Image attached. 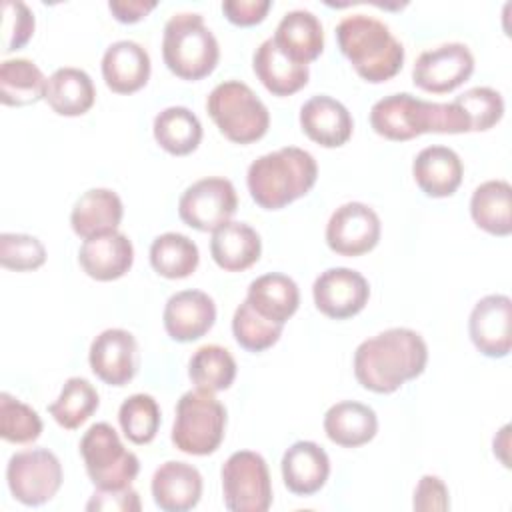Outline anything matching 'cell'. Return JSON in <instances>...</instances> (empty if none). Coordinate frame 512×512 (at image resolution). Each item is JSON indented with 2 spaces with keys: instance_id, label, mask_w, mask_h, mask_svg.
<instances>
[{
  "instance_id": "cell-28",
  "label": "cell",
  "mask_w": 512,
  "mask_h": 512,
  "mask_svg": "<svg viewBox=\"0 0 512 512\" xmlns=\"http://www.w3.org/2000/svg\"><path fill=\"white\" fill-rule=\"evenodd\" d=\"M324 432L338 446L358 448L376 436L378 418L370 406L342 400L332 404L324 414Z\"/></svg>"
},
{
  "instance_id": "cell-3",
  "label": "cell",
  "mask_w": 512,
  "mask_h": 512,
  "mask_svg": "<svg viewBox=\"0 0 512 512\" xmlns=\"http://www.w3.org/2000/svg\"><path fill=\"white\" fill-rule=\"evenodd\" d=\"M370 126L378 136L394 142L412 140L426 132H468V126L454 102H430L408 92L380 98L370 110Z\"/></svg>"
},
{
  "instance_id": "cell-19",
  "label": "cell",
  "mask_w": 512,
  "mask_h": 512,
  "mask_svg": "<svg viewBox=\"0 0 512 512\" xmlns=\"http://www.w3.org/2000/svg\"><path fill=\"white\" fill-rule=\"evenodd\" d=\"M82 270L100 282L122 278L134 262V246L122 232H108L84 240L78 252Z\"/></svg>"
},
{
  "instance_id": "cell-32",
  "label": "cell",
  "mask_w": 512,
  "mask_h": 512,
  "mask_svg": "<svg viewBox=\"0 0 512 512\" xmlns=\"http://www.w3.org/2000/svg\"><path fill=\"white\" fill-rule=\"evenodd\" d=\"M48 78L26 58H12L0 64V102L4 106H30L46 98Z\"/></svg>"
},
{
  "instance_id": "cell-40",
  "label": "cell",
  "mask_w": 512,
  "mask_h": 512,
  "mask_svg": "<svg viewBox=\"0 0 512 512\" xmlns=\"http://www.w3.org/2000/svg\"><path fill=\"white\" fill-rule=\"evenodd\" d=\"M42 434V420L38 412L10 396L0 394V436L12 444H30Z\"/></svg>"
},
{
  "instance_id": "cell-35",
  "label": "cell",
  "mask_w": 512,
  "mask_h": 512,
  "mask_svg": "<svg viewBox=\"0 0 512 512\" xmlns=\"http://www.w3.org/2000/svg\"><path fill=\"white\" fill-rule=\"evenodd\" d=\"M188 376L196 388L206 392H220L232 386L236 378V360L226 348L218 344H206L192 354L188 362Z\"/></svg>"
},
{
  "instance_id": "cell-9",
  "label": "cell",
  "mask_w": 512,
  "mask_h": 512,
  "mask_svg": "<svg viewBox=\"0 0 512 512\" xmlns=\"http://www.w3.org/2000/svg\"><path fill=\"white\" fill-rule=\"evenodd\" d=\"M222 494L232 512H266L272 504L266 460L252 450L230 454L222 466Z\"/></svg>"
},
{
  "instance_id": "cell-7",
  "label": "cell",
  "mask_w": 512,
  "mask_h": 512,
  "mask_svg": "<svg viewBox=\"0 0 512 512\" xmlns=\"http://www.w3.org/2000/svg\"><path fill=\"white\" fill-rule=\"evenodd\" d=\"M226 428V408L206 390H188L176 404L172 426L174 446L192 456H206L218 450Z\"/></svg>"
},
{
  "instance_id": "cell-46",
  "label": "cell",
  "mask_w": 512,
  "mask_h": 512,
  "mask_svg": "<svg viewBox=\"0 0 512 512\" xmlns=\"http://www.w3.org/2000/svg\"><path fill=\"white\" fill-rule=\"evenodd\" d=\"M108 8L118 22L134 24L146 18L156 8V2L154 0H110Z\"/></svg>"
},
{
  "instance_id": "cell-4",
  "label": "cell",
  "mask_w": 512,
  "mask_h": 512,
  "mask_svg": "<svg viewBox=\"0 0 512 512\" xmlns=\"http://www.w3.org/2000/svg\"><path fill=\"white\" fill-rule=\"evenodd\" d=\"M336 40L360 78L372 84L394 78L404 64V46L390 28L366 14H352L336 26Z\"/></svg>"
},
{
  "instance_id": "cell-2",
  "label": "cell",
  "mask_w": 512,
  "mask_h": 512,
  "mask_svg": "<svg viewBox=\"0 0 512 512\" xmlns=\"http://www.w3.org/2000/svg\"><path fill=\"white\" fill-rule=\"evenodd\" d=\"M318 178L314 156L296 146H284L256 158L246 172L252 200L264 210H280L306 196Z\"/></svg>"
},
{
  "instance_id": "cell-17",
  "label": "cell",
  "mask_w": 512,
  "mask_h": 512,
  "mask_svg": "<svg viewBox=\"0 0 512 512\" xmlns=\"http://www.w3.org/2000/svg\"><path fill=\"white\" fill-rule=\"evenodd\" d=\"M164 328L176 342L202 338L216 322V304L202 290H180L164 306Z\"/></svg>"
},
{
  "instance_id": "cell-27",
  "label": "cell",
  "mask_w": 512,
  "mask_h": 512,
  "mask_svg": "<svg viewBox=\"0 0 512 512\" xmlns=\"http://www.w3.org/2000/svg\"><path fill=\"white\" fill-rule=\"evenodd\" d=\"M272 40L278 48L300 64L316 60L324 50V30L310 10H290L276 26Z\"/></svg>"
},
{
  "instance_id": "cell-10",
  "label": "cell",
  "mask_w": 512,
  "mask_h": 512,
  "mask_svg": "<svg viewBox=\"0 0 512 512\" xmlns=\"http://www.w3.org/2000/svg\"><path fill=\"white\" fill-rule=\"evenodd\" d=\"M12 496L26 506H40L62 486V464L48 448H30L12 454L6 466Z\"/></svg>"
},
{
  "instance_id": "cell-8",
  "label": "cell",
  "mask_w": 512,
  "mask_h": 512,
  "mask_svg": "<svg viewBox=\"0 0 512 512\" xmlns=\"http://www.w3.org/2000/svg\"><path fill=\"white\" fill-rule=\"evenodd\" d=\"M80 454L90 480L102 490L126 488L140 472L138 456L122 444L108 422H96L84 432Z\"/></svg>"
},
{
  "instance_id": "cell-26",
  "label": "cell",
  "mask_w": 512,
  "mask_h": 512,
  "mask_svg": "<svg viewBox=\"0 0 512 512\" xmlns=\"http://www.w3.org/2000/svg\"><path fill=\"white\" fill-rule=\"evenodd\" d=\"M262 240L246 222H226L212 232V260L226 272H242L258 262Z\"/></svg>"
},
{
  "instance_id": "cell-24",
  "label": "cell",
  "mask_w": 512,
  "mask_h": 512,
  "mask_svg": "<svg viewBox=\"0 0 512 512\" xmlns=\"http://www.w3.org/2000/svg\"><path fill=\"white\" fill-rule=\"evenodd\" d=\"M124 216L120 196L108 188L86 190L72 206L70 224L72 230L88 240L108 232H116Z\"/></svg>"
},
{
  "instance_id": "cell-18",
  "label": "cell",
  "mask_w": 512,
  "mask_h": 512,
  "mask_svg": "<svg viewBox=\"0 0 512 512\" xmlns=\"http://www.w3.org/2000/svg\"><path fill=\"white\" fill-rule=\"evenodd\" d=\"M300 126L312 142L324 148H338L350 140L354 122L342 102L332 96L318 94L302 104Z\"/></svg>"
},
{
  "instance_id": "cell-14",
  "label": "cell",
  "mask_w": 512,
  "mask_h": 512,
  "mask_svg": "<svg viewBox=\"0 0 512 512\" xmlns=\"http://www.w3.org/2000/svg\"><path fill=\"white\" fill-rule=\"evenodd\" d=\"M312 296L316 308L334 320H346L356 316L370 298L368 280L344 266L324 270L312 286Z\"/></svg>"
},
{
  "instance_id": "cell-6",
  "label": "cell",
  "mask_w": 512,
  "mask_h": 512,
  "mask_svg": "<svg viewBox=\"0 0 512 512\" xmlns=\"http://www.w3.org/2000/svg\"><path fill=\"white\" fill-rule=\"evenodd\" d=\"M206 110L218 130L236 144L260 140L270 126L266 104L240 80H226L214 86L206 98Z\"/></svg>"
},
{
  "instance_id": "cell-1",
  "label": "cell",
  "mask_w": 512,
  "mask_h": 512,
  "mask_svg": "<svg viewBox=\"0 0 512 512\" xmlns=\"http://www.w3.org/2000/svg\"><path fill=\"white\" fill-rule=\"evenodd\" d=\"M428 362L424 338L410 328H388L358 344L354 376L370 392L390 394L420 376Z\"/></svg>"
},
{
  "instance_id": "cell-29",
  "label": "cell",
  "mask_w": 512,
  "mask_h": 512,
  "mask_svg": "<svg viewBox=\"0 0 512 512\" xmlns=\"http://www.w3.org/2000/svg\"><path fill=\"white\" fill-rule=\"evenodd\" d=\"M246 300L264 318L278 324H286V320L294 316V312L298 310L300 290L290 276L280 272H270L250 282Z\"/></svg>"
},
{
  "instance_id": "cell-16",
  "label": "cell",
  "mask_w": 512,
  "mask_h": 512,
  "mask_svg": "<svg viewBox=\"0 0 512 512\" xmlns=\"http://www.w3.org/2000/svg\"><path fill=\"white\" fill-rule=\"evenodd\" d=\"M92 372L110 386L128 384L138 370L136 338L122 328H108L100 332L88 352Z\"/></svg>"
},
{
  "instance_id": "cell-21",
  "label": "cell",
  "mask_w": 512,
  "mask_h": 512,
  "mask_svg": "<svg viewBox=\"0 0 512 512\" xmlns=\"http://www.w3.org/2000/svg\"><path fill=\"white\" fill-rule=\"evenodd\" d=\"M462 174V160L448 146H426L412 162V176L430 198L452 196L462 182Z\"/></svg>"
},
{
  "instance_id": "cell-44",
  "label": "cell",
  "mask_w": 512,
  "mask_h": 512,
  "mask_svg": "<svg viewBox=\"0 0 512 512\" xmlns=\"http://www.w3.org/2000/svg\"><path fill=\"white\" fill-rule=\"evenodd\" d=\"M142 508L138 492L130 486L118 490H102L98 488L86 504V510H104V512H138Z\"/></svg>"
},
{
  "instance_id": "cell-23",
  "label": "cell",
  "mask_w": 512,
  "mask_h": 512,
  "mask_svg": "<svg viewBox=\"0 0 512 512\" xmlns=\"http://www.w3.org/2000/svg\"><path fill=\"white\" fill-rule=\"evenodd\" d=\"M102 76L116 94L138 92L150 78V56L138 42L118 40L102 56Z\"/></svg>"
},
{
  "instance_id": "cell-31",
  "label": "cell",
  "mask_w": 512,
  "mask_h": 512,
  "mask_svg": "<svg viewBox=\"0 0 512 512\" xmlns=\"http://www.w3.org/2000/svg\"><path fill=\"white\" fill-rule=\"evenodd\" d=\"M470 216L478 228L494 236L512 232V188L506 180L482 182L470 198Z\"/></svg>"
},
{
  "instance_id": "cell-25",
  "label": "cell",
  "mask_w": 512,
  "mask_h": 512,
  "mask_svg": "<svg viewBox=\"0 0 512 512\" xmlns=\"http://www.w3.org/2000/svg\"><path fill=\"white\" fill-rule=\"evenodd\" d=\"M252 68L258 80L274 96H290L308 84V64H300L284 54L278 44L268 38L264 40L252 58Z\"/></svg>"
},
{
  "instance_id": "cell-12",
  "label": "cell",
  "mask_w": 512,
  "mask_h": 512,
  "mask_svg": "<svg viewBox=\"0 0 512 512\" xmlns=\"http://www.w3.org/2000/svg\"><path fill=\"white\" fill-rule=\"evenodd\" d=\"M474 72V56L462 42H448L424 50L412 68L418 88L432 94H446L462 86Z\"/></svg>"
},
{
  "instance_id": "cell-20",
  "label": "cell",
  "mask_w": 512,
  "mask_h": 512,
  "mask_svg": "<svg viewBox=\"0 0 512 512\" xmlns=\"http://www.w3.org/2000/svg\"><path fill=\"white\" fill-rule=\"evenodd\" d=\"M152 498L164 512L192 510L202 496V476L186 462L168 460L152 476Z\"/></svg>"
},
{
  "instance_id": "cell-36",
  "label": "cell",
  "mask_w": 512,
  "mask_h": 512,
  "mask_svg": "<svg viewBox=\"0 0 512 512\" xmlns=\"http://www.w3.org/2000/svg\"><path fill=\"white\" fill-rule=\"evenodd\" d=\"M98 404L96 388L86 378L72 376L64 382L60 396L48 406V412L62 428L76 430L96 412Z\"/></svg>"
},
{
  "instance_id": "cell-42",
  "label": "cell",
  "mask_w": 512,
  "mask_h": 512,
  "mask_svg": "<svg viewBox=\"0 0 512 512\" xmlns=\"http://www.w3.org/2000/svg\"><path fill=\"white\" fill-rule=\"evenodd\" d=\"M34 14L20 0L2 4V52H14L28 44L34 34Z\"/></svg>"
},
{
  "instance_id": "cell-43",
  "label": "cell",
  "mask_w": 512,
  "mask_h": 512,
  "mask_svg": "<svg viewBox=\"0 0 512 512\" xmlns=\"http://www.w3.org/2000/svg\"><path fill=\"white\" fill-rule=\"evenodd\" d=\"M414 510L420 512H444L450 508V498H448V488L442 482V478L434 474H424L418 480V486L414 490Z\"/></svg>"
},
{
  "instance_id": "cell-11",
  "label": "cell",
  "mask_w": 512,
  "mask_h": 512,
  "mask_svg": "<svg viewBox=\"0 0 512 512\" xmlns=\"http://www.w3.org/2000/svg\"><path fill=\"white\" fill-rule=\"evenodd\" d=\"M238 208L234 184L222 176H208L190 184L180 200L178 214L182 222L200 232H214L230 222Z\"/></svg>"
},
{
  "instance_id": "cell-15",
  "label": "cell",
  "mask_w": 512,
  "mask_h": 512,
  "mask_svg": "<svg viewBox=\"0 0 512 512\" xmlns=\"http://www.w3.org/2000/svg\"><path fill=\"white\" fill-rule=\"evenodd\" d=\"M472 344L488 358H504L512 348V300L506 294H488L470 312Z\"/></svg>"
},
{
  "instance_id": "cell-37",
  "label": "cell",
  "mask_w": 512,
  "mask_h": 512,
  "mask_svg": "<svg viewBox=\"0 0 512 512\" xmlns=\"http://www.w3.org/2000/svg\"><path fill=\"white\" fill-rule=\"evenodd\" d=\"M452 102L460 110L468 132H486L504 116V98L490 86H474Z\"/></svg>"
},
{
  "instance_id": "cell-30",
  "label": "cell",
  "mask_w": 512,
  "mask_h": 512,
  "mask_svg": "<svg viewBox=\"0 0 512 512\" xmlns=\"http://www.w3.org/2000/svg\"><path fill=\"white\" fill-rule=\"evenodd\" d=\"M44 100L60 116H82L94 106L96 88L84 70L64 66L48 78Z\"/></svg>"
},
{
  "instance_id": "cell-22",
  "label": "cell",
  "mask_w": 512,
  "mask_h": 512,
  "mask_svg": "<svg viewBox=\"0 0 512 512\" xmlns=\"http://www.w3.org/2000/svg\"><path fill=\"white\" fill-rule=\"evenodd\" d=\"M330 458L322 446L310 440L294 442L282 456L286 488L298 496L316 494L328 480Z\"/></svg>"
},
{
  "instance_id": "cell-39",
  "label": "cell",
  "mask_w": 512,
  "mask_h": 512,
  "mask_svg": "<svg viewBox=\"0 0 512 512\" xmlns=\"http://www.w3.org/2000/svg\"><path fill=\"white\" fill-rule=\"evenodd\" d=\"M118 422L130 442L148 444L160 428V406L150 394H132L120 404Z\"/></svg>"
},
{
  "instance_id": "cell-41",
  "label": "cell",
  "mask_w": 512,
  "mask_h": 512,
  "mask_svg": "<svg viewBox=\"0 0 512 512\" xmlns=\"http://www.w3.org/2000/svg\"><path fill=\"white\" fill-rule=\"evenodd\" d=\"M46 262L44 244L30 234H0V264L8 270L28 272L36 270Z\"/></svg>"
},
{
  "instance_id": "cell-34",
  "label": "cell",
  "mask_w": 512,
  "mask_h": 512,
  "mask_svg": "<svg viewBox=\"0 0 512 512\" xmlns=\"http://www.w3.org/2000/svg\"><path fill=\"white\" fill-rule=\"evenodd\" d=\"M198 262V246L180 232H164L150 246V264L164 278H188L198 268Z\"/></svg>"
},
{
  "instance_id": "cell-5",
  "label": "cell",
  "mask_w": 512,
  "mask_h": 512,
  "mask_svg": "<svg viewBox=\"0 0 512 512\" xmlns=\"http://www.w3.org/2000/svg\"><path fill=\"white\" fill-rule=\"evenodd\" d=\"M162 58L172 74L194 82L214 72L220 48L200 14L180 12L164 24Z\"/></svg>"
},
{
  "instance_id": "cell-38",
  "label": "cell",
  "mask_w": 512,
  "mask_h": 512,
  "mask_svg": "<svg viewBox=\"0 0 512 512\" xmlns=\"http://www.w3.org/2000/svg\"><path fill=\"white\" fill-rule=\"evenodd\" d=\"M282 328L284 324L264 318L248 300H244L232 316V334L248 352H262L274 346L282 334Z\"/></svg>"
},
{
  "instance_id": "cell-33",
  "label": "cell",
  "mask_w": 512,
  "mask_h": 512,
  "mask_svg": "<svg viewBox=\"0 0 512 512\" xmlns=\"http://www.w3.org/2000/svg\"><path fill=\"white\" fill-rule=\"evenodd\" d=\"M152 130L160 148L174 156L194 152L202 140V124L198 116L184 106H170L158 112Z\"/></svg>"
},
{
  "instance_id": "cell-45",
  "label": "cell",
  "mask_w": 512,
  "mask_h": 512,
  "mask_svg": "<svg viewBox=\"0 0 512 512\" xmlns=\"http://www.w3.org/2000/svg\"><path fill=\"white\" fill-rule=\"evenodd\" d=\"M270 8H272L270 0H226V2H222L224 16L236 26L260 24L266 18Z\"/></svg>"
},
{
  "instance_id": "cell-13",
  "label": "cell",
  "mask_w": 512,
  "mask_h": 512,
  "mask_svg": "<svg viewBox=\"0 0 512 512\" xmlns=\"http://www.w3.org/2000/svg\"><path fill=\"white\" fill-rule=\"evenodd\" d=\"M380 218L362 202L338 206L326 224V244L340 256H362L380 240Z\"/></svg>"
}]
</instances>
